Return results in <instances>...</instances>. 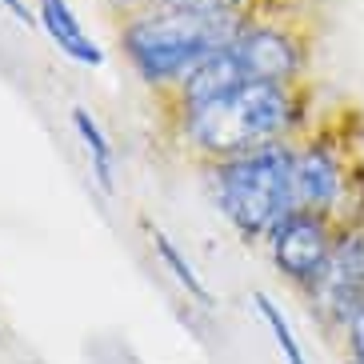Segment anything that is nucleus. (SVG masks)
Instances as JSON below:
<instances>
[{
  "instance_id": "1",
  "label": "nucleus",
  "mask_w": 364,
  "mask_h": 364,
  "mask_svg": "<svg viewBox=\"0 0 364 364\" xmlns=\"http://www.w3.org/2000/svg\"><path fill=\"white\" fill-rule=\"evenodd\" d=\"M245 24V12L200 9H152L129 12L120 24V48L136 76L152 88H176L200 60L225 48Z\"/></svg>"
},
{
  "instance_id": "2",
  "label": "nucleus",
  "mask_w": 364,
  "mask_h": 364,
  "mask_svg": "<svg viewBox=\"0 0 364 364\" xmlns=\"http://www.w3.org/2000/svg\"><path fill=\"white\" fill-rule=\"evenodd\" d=\"M296 85L277 80H245L213 100L181 108L184 112V140L204 156L228 161L248 149L284 140L296 124Z\"/></svg>"
},
{
  "instance_id": "3",
  "label": "nucleus",
  "mask_w": 364,
  "mask_h": 364,
  "mask_svg": "<svg viewBox=\"0 0 364 364\" xmlns=\"http://www.w3.org/2000/svg\"><path fill=\"white\" fill-rule=\"evenodd\" d=\"M292 168H296V149L284 144V140H272V144L248 149L240 156L216 161L213 168L216 204L245 240L268 245V236L280 228V220L296 213Z\"/></svg>"
},
{
  "instance_id": "4",
  "label": "nucleus",
  "mask_w": 364,
  "mask_h": 364,
  "mask_svg": "<svg viewBox=\"0 0 364 364\" xmlns=\"http://www.w3.org/2000/svg\"><path fill=\"white\" fill-rule=\"evenodd\" d=\"M304 292H309L312 316L328 332L348 328L356 304L364 296V228L360 225H341L328 260L321 264V272L312 277V284Z\"/></svg>"
},
{
  "instance_id": "5",
  "label": "nucleus",
  "mask_w": 364,
  "mask_h": 364,
  "mask_svg": "<svg viewBox=\"0 0 364 364\" xmlns=\"http://www.w3.org/2000/svg\"><path fill=\"white\" fill-rule=\"evenodd\" d=\"M228 53L245 73V80H277V85H296L304 73V41L289 24L252 21L245 16L240 33L228 41Z\"/></svg>"
},
{
  "instance_id": "6",
  "label": "nucleus",
  "mask_w": 364,
  "mask_h": 364,
  "mask_svg": "<svg viewBox=\"0 0 364 364\" xmlns=\"http://www.w3.org/2000/svg\"><path fill=\"white\" fill-rule=\"evenodd\" d=\"M336 220L324 213H309V208H296L292 216L280 220V228L268 236V252L277 260V268L292 284L309 289L312 277L321 272V264L328 260L332 245H336Z\"/></svg>"
},
{
  "instance_id": "7",
  "label": "nucleus",
  "mask_w": 364,
  "mask_h": 364,
  "mask_svg": "<svg viewBox=\"0 0 364 364\" xmlns=\"http://www.w3.org/2000/svg\"><path fill=\"white\" fill-rule=\"evenodd\" d=\"M292 181H296V208L324 213L336 220V204L348 193V168L328 140H309L304 149H296Z\"/></svg>"
},
{
  "instance_id": "8",
  "label": "nucleus",
  "mask_w": 364,
  "mask_h": 364,
  "mask_svg": "<svg viewBox=\"0 0 364 364\" xmlns=\"http://www.w3.org/2000/svg\"><path fill=\"white\" fill-rule=\"evenodd\" d=\"M36 24L53 36V44L65 56H73V60H80V65H92V68L105 65L100 44L85 33V24H80V16L73 12L68 0H36Z\"/></svg>"
},
{
  "instance_id": "9",
  "label": "nucleus",
  "mask_w": 364,
  "mask_h": 364,
  "mask_svg": "<svg viewBox=\"0 0 364 364\" xmlns=\"http://www.w3.org/2000/svg\"><path fill=\"white\" fill-rule=\"evenodd\" d=\"M73 129L80 136V144H85L88 161H92L97 184L105 193H117V156H112V144H108L105 129H100L97 120H92V112H85V108H73Z\"/></svg>"
},
{
  "instance_id": "10",
  "label": "nucleus",
  "mask_w": 364,
  "mask_h": 364,
  "mask_svg": "<svg viewBox=\"0 0 364 364\" xmlns=\"http://www.w3.org/2000/svg\"><path fill=\"white\" fill-rule=\"evenodd\" d=\"M149 236H152V252H156V257H161V264L168 268L172 277H176V284H181V289L188 292V296H193L196 304H204V309H213V304H216L213 289H208V284H204V280L196 277V268L188 264V260H184V252H181V248L172 245V240L161 232V228H149Z\"/></svg>"
},
{
  "instance_id": "11",
  "label": "nucleus",
  "mask_w": 364,
  "mask_h": 364,
  "mask_svg": "<svg viewBox=\"0 0 364 364\" xmlns=\"http://www.w3.org/2000/svg\"><path fill=\"white\" fill-rule=\"evenodd\" d=\"M257 312H260V321L268 324V332H272V341H277V348H280V356H284V364H309L304 360V348H300V341H296V332H292V324L284 321V312H280V304L268 292H257Z\"/></svg>"
},
{
  "instance_id": "12",
  "label": "nucleus",
  "mask_w": 364,
  "mask_h": 364,
  "mask_svg": "<svg viewBox=\"0 0 364 364\" xmlns=\"http://www.w3.org/2000/svg\"><path fill=\"white\" fill-rule=\"evenodd\" d=\"M124 16L140 9H152V4H164V9H200V12H245L252 0H112Z\"/></svg>"
},
{
  "instance_id": "13",
  "label": "nucleus",
  "mask_w": 364,
  "mask_h": 364,
  "mask_svg": "<svg viewBox=\"0 0 364 364\" xmlns=\"http://www.w3.org/2000/svg\"><path fill=\"white\" fill-rule=\"evenodd\" d=\"M344 336H348V364H364V296H360V304H356Z\"/></svg>"
}]
</instances>
